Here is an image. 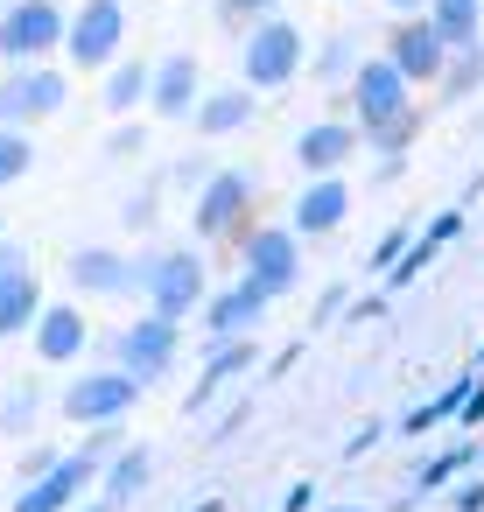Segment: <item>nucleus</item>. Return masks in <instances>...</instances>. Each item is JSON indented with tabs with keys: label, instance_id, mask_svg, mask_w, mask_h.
<instances>
[{
	"label": "nucleus",
	"instance_id": "3",
	"mask_svg": "<svg viewBox=\"0 0 484 512\" xmlns=\"http://www.w3.org/2000/svg\"><path fill=\"white\" fill-rule=\"evenodd\" d=\"M134 407H141V379H134V372H120V365H92V372H78V379L57 393V414H64V421H78V428L127 421Z\"/></svg>",
	"mask_w": 484,
	"mask_h": 512
},
{
	"label": "nucleus",
	"instance_id": "32",
	"mask_svg": "<svg viewBox=\"0 0 484 512\" xmlns=\"http://www.w3.org/2000/svg\"><path fill=\"white\" fill-rule=\"evenodd\" d=\"M281 0H218V15L225 22H253V15H274Z\"/></svg>",
	"mask_w": 484,
	"mask_h": 512
},
{
	"label": "nucleus",
	"instance_id": "37",
	"mask_svg": "<svg viewBox=\"0 0 484 512\" xmlns=\"http://www.w3.org/2000/svg\"><path fill=\"white\" fill-rule=\"evenodd\" d=\"M309 505H316V484H309V477H302V484H295V491H288V505H281V512H309Z\"/></svg>",
	"mask_w": 484,
	"mask_h": 512
},
{
	"label": "nucleus",
	"instance_id": "14",
	"mask_svg": "<svg viewBox=\"0 0 484 512\" xmlns=\"http://www.w3.org/2000/svg\"><path fill=\"white\" fill-rule=\"evenodd\" d=\"M197 99H204V64H197L190 50H176V57H162V64L148 71V106H155V120H190Z\"/></svg>",
	"mask_w": 484,
	"mask_h": 512
},
{
	"label": "nucleus",
	"instance_id": "18",
	"mask_svg": "<svg viewBox=\"0 0 484 512\" xmlns=\"http://www.w3.org/2000/svg\"><path fill=\"white\" fill-rule=\"evenodd\" d=\"M351 155H358V127H351V120H316V127L295 134V162H302V176H330V169H344Z\"/></svg>",
	"mask_w": 484,
	"mask_h": 512
},
{
	"label": "nucleus",
	"instance_id": "8",
	"mask_svg": "<svg viewBox=\"0 0 484 512\" xmlns=\"http://www.w3.org/2000/svg\"><path fill=\"white\" fill-rule=\"evenodd\" d=\"M50 50H64V8L57 0H8V8H0V57L43 64Z\"/></svg>",
	"mask_w": 484,
	"mask_h": 512
},
{
	"label": "nucleus",
	"instance_id": "15",
	"mask_svg": "<svg viewBox=\"0 0 484 512\" xmlns=\"http://www.w3.org/2000/svg\"><path fill=\"white\" fill-rule=\"evenodd\" d=\"M64 274H71V288L92 295V302H120V295H134V260H127L120 246H78Z\"/></svg>",
	"mask_w": 484,
	"mask_h": 512
},
{
	"label": "nucleus",
	"instance_id": "1",
	"mask_svg": "<svg viewBox=\"0 0 484 512\" xmlns=\"http://www.w3.org/2000/svg\"><path fill=\"white\" fill-rule=\"evenodd\" d=\"M134 295H141L155 316L190 323V316L204 309V295H211V274H204V260H197L190 246H162V253H141V260H134Z\"/></svg>",
	"mask_w": 484,
	"mask_h": 512
},
{
	"label": "nucleus",
	"instance_id": "20",
	"mask_svg": "<svg viewBox=\"0 0 484 512\" xmlns=\"http://www.w3.org/2000/svg\"><path fill=\"white\" fill-rule=\"evenodd\" d=\"M253 113H260V106H253V92H246V85L204 92V99L190 106V120H197V134H204V141H218V134H239V127H246Z\"/></svg>",
	"mask_w": 484,
	"mask_h": 512
},
{
	"label": "nucleus",
	"instance_id": "4",
	"mask_svg": "<svg viewBox=\"0 0 484 512\" xmlns=\"http://www.w3.org/2000/svg\"><path fill=\"white\" fill-rule=\"evenodd\" d=\"M239 281H253L267 302H281L302 281V239L288 225H253L239 232Z\"/></svg>",
	"mask_w": 484,
	"mask_h": 512
},
{
	"label": "nucleus",
	"instance_id": "21",
	"mask_svg": "<svg viewBox=\"0 0 484 512\" xmlns=\"http://www.w3.org/2000/svg\"><path fill=\"white\" fill-rule=\"evenodd\" d=\"M253 365V337H225L218 351H211V365H204V379L190 386V400H183V414H204L218 393H225V379H239Z\"/></svg>",
	"mask_w": 484,
	"mask_h": 512
},
{
	"label": "nucleus",
	"instance_id": "2",
	"mask_svg": "<svg viewBox=\"0 0 484 512\" xmlns=\"http://www.w3.org/2000/svg\"><path fill=\"white\" fill-rule=\"evenodd\" d=\"M302 71V29L281 15H253L246 43H239V85L246 92H281Z\"/></svg>",
	"mask_w": 484,
	"mask_h": 512
},
{
	"label": "nucleus",
	"instance_id": "40",
	"mask_svg": "<svg viewBox=\"0 0 484 512\" xmlns=\"http://www.w3.org/2000/svg\"><path fill=\"white\" fill-rule=\"evenodd\" d=\"M190 512H225V498H204V505H190Z\"/></svg>",
	"mask_w": 484,
	"mask_h": 512
},
{
	"label": "nucleus",
	"instance_id": "16",
	"mask_svg": "<svg viewBox=\"0 0 484 512\" xmlns=\"http://www.w3.org/2000/svg\"><path fill=\"white\" fill-rule=\"evenodd\" d=\"M344 211H351V183L330 169V176H309L302 183V197H295V218H288V232L295 239H323V232H337L344 225Z\"/></svg>",
	"mask_w": 484,
	"mask_h": 512
},
{
	"label": "nucleus",
	"instance_id": "10",
	"mask_svg": "<svg viewBox=\"0 0 484 512\" xmlns=\"http://www.w3.org/2000/svg\"><path fill=\"white\" fill-rule=\"evenodd\" d=\"M246 211H253V176L246 169H211L197 183L190 225H197V239H239L246 232Z\"/></svg>",
	"mask_w": 484,
	"mask_h": 512
},
{
	"label": "nucleus",
	"instance_id": "25",
	"mask_svg": "<svg viewBox=\"0 0 484 512\" xmlns=\"http://www.w3.org/2000/svg\"><path fill=\"white\" fill-rule=\"evenodd\" d=\"M43 407H50V393H43L36 379L8 386V400H0V435H29V428L43 421Z\"/></svg>",
	"mask_w": 484,
	"mask_h": 512
},
{
	"label": "nucleus",
	"instance_id": "43",
	"mask_svg": "<svg viewBox=\"0 0 484 512\" xmlns=\"http://www.w3.org/2000/svg\"><path fill=\"white\" fill-rule=\"evenodd\" d=\"M0 232H8V225H0Z\"/></svg>",
	"mask_w": 484,
	"mask_h": 512
},
{
	"label": "nucleus",
	"instance_id": "36",
	"mask_svg": "<svg viewBox=\"0 0 484 512\" xmlns=\"http://www.w3.org/2000/svg\"><path fill=\"white\" fill-rule=\"evenodd\" d=\"M372 442H379V421H365V428H358V435H351V442H344V463H358V456H365V449H372Z\"/></svg>",
	"mask_w": 484,
	"mask_h": 512
},
{
	"label": "nucleus",
	"instance_id": "22",
	"mask_svg": "<svg viewBox=\"0 0 484 512\" xmlns=\"http://www.w3.org/2000/svg\"><path fill=\"white\" fill-rule=\"evenodd\" d=\"M148 470H155V463H148V449H141V442H120V449L99 463V477H92V484H99V498H106V505H127V498H141Z\"/></svg>",
	"mask_w": 484,
	"mask_h": 512
},
{
	"label": "nucleus",
	"instance_id": "12",
	"mask_svg": "<svg viewBox=\"0 0 484 512\" xmlns=\"http://www.w3.org/2000/svg\"><path fill=\"white\" fill-rule=\"evenodd\" d=\"M386 64H393L407 85H435L442 64H449V43L435 36L428 15H400V29H393V43H386Z\"/></svg>",
	"mask_w": 484,
	"mask_h": 512
},
{
	"label": "nucleus",
	"instance_id": "9",
	"mask_svg": "<svg viewBox=\"0 0 484 512\" xmlns=\"http://www.w3.org/2000/svg\"><path fill=\"white\" fill-rule=\"evenodd\" d=\"M351 106H358V141L365 134H379V127H393V120H407L414 113V85L386 64V57H372V64H358L351 71Z\"/></svg>",
	"mask_w": 484,
	"mask_h": 512
},
{
	"label": "nucleus",
	"instance_id": "39",
	"mask_svg": "<svg viewBox=\"0 0 484 512\" xmlns=\"http://www.w3.org/2000/svg\"><path fill=\"white\" fill-rule=\"evenodd\" d=\"M386 8H393V15H421V0H386Z\"/></svg>",
	"mask_w": 484,
	"mask_h": 512
},
{
	"label": "nucleus",
	"instance_id": "33",
	"mask_svg": "<svg viewBox=\"0 0 484 512\" xmlns=\"http://www.w3.org/2000/svg\"><path fill=\"white\" fill-rule=\"evenodd\" d=\"M141 148H148V134H141V127H113V141H106V155H113V162L141 155Z\"/></svg>",
	"mask_w": 484,
	"mask_h": 512
},
{
	"label": "nucleus",
	"instance_id": "6",
	"mask_svg": "<svg viewBox=\"0 0 484 512\" xmlns=\"http://www.w3.org/2000/svg\"><path fill=\"white\" fill-rule=\"evenodd\" d=\"M71 99V78L57 64H15L0 78V127H36V120H57Z\"/></svg>",
	"mask_w": 484,
	"mask_h": 512
},
{
	"label": "nucleus",
	"instance_id": "44",
	"mask_svg": "<svg viewBox=\"0 0 484 512\" xmlns=\"http://www.w3.org/2000/svg\"><path fill=\"white\" fill-rule=\"evenodd\" d=\"M477 456H484V449H477Z\"/></svg>",
	"mask_w": 484,
	"mask_h": 512
},
{
	"label": "nucleus",
	"instance_id": "28",
	"mask_svg": "<svg viewBox=\"0 0 484 512\" xmlns=\"http://www.w3.org/2000/svg\"><path fill=\"white\" fill-rule=\"evenodd\" d=\"M351 71H358V64H351V36H330V43H323V57H316V78H323V85H337V78H351Z\"/></svg>",
	"mask_w": 484,
	"mask_h": 512
},
{
	"label": "nucleus",
	"instance_id": "29",
	"mask_svg": "<svg viewBox=\"0 0 484 512\" xmlns=\"http://www.w3.org/2000/svg\"><path fill=\"white\" fill-rule=\"evenodd\" d=\"M155 211H162V183H148L141 197H127V232H148V225H155Z\"/></svg>",
	"mask_w": 484,
	"mask_h": 512
},
{
	"label": "nucleus",
	"instance_id": "38",
	"mask_svg": "<svg viewBox=\"0 0 484 512\" xmlns=\"http://www.w3.org/2000/svg\"><path fill=\"white\" fill-rule=\"evenodd\" d=\"M22 260H29V253H22V246H15L8 232H0V274H8V267H22Z\"/></svg>",
	"mask_w": 484,
	"mask_h": 512
},
{
	"label": "nucleus",
	"instance_id": "35",
	"mask_svg": "<svg viewBox=\"0 0 484 512\" xmlns=\"http://www.w3.org/2000/svg\"><path fill=\"white\" fill-rule=\"evenodd\" d=\"M50 463H57V449H29V456L15 463V484H29V477H43Z\"/></svg>",
	"mask_w": 484,
	"mask_h": 512
},
{
	"label": "nucleus",
	"instance_id": "11",
	"mask_svg": "<svg viewBox=\"0 0 484 512\" xmlns=\"http://www.w3.org/2000/svg\"><path fill=\"white\" fill-rule=\"evenodd\" d=\"M92 477H99V463H92L85 449H78V456H57L43 477L15 484V505H8V512H71L78 491H92Z\"/></svg>",
	"mask_w": 484,
	"mask_h": 512
},
{
	"label": "nucleus",
	"instance_id": "42",
	"mask_svg": "<svg viewBox=\"0 0 484 512\" xmlns=\"http://www.w3.org/2000/svg\"><path fill=\"white\" fill-rule=\"evenodd\" d=\"M337 512H365V505H337Z\"/></svg>",
	"mask_w": 484,
	"mask_h": 512
},
{
	"label": "nucleus",
	"instance_id": "5",
	"mask_svg": "<svg viewBox=\"0 0 484 512\" xmlns=\"http://www.w3.org/2000/svg\"><path fill=\"white\" fill-rule=\"evenodd\" d=\"M176 351H183V323H176V316L141 309L127 330H113V365H120V372H134L141 386H148V379H162V372L176 365Z\"/></svg>",
	"mask_w": 484,
	"mask_h": 512
},
{
	"label": "nucleus",
	"instance_id": "34",
	"mask_svg": "<svg viewBox=\"0 0 484 512\" xmlns=\"http://www.w3.org/2000/svg\"><path fill=\"white\" fill-rule=\"evenodd\" d=\"M456 232H463V211H442V218H435V225H428V232H421V239H428V246H435V253H442V246H449V239H456Z\"/></svg>",
	"mask_w": 484,
	"mask_h": 512
},
{
	"label": "nucleus",
	"instance_id": "13",
	"mask_svg": "<svg viewBox=\"0 0 484 512\" xmlns=\"http://www.w3.org/2000/svg\"><path fill=\"white\" fill-rule=\"evenodd\" d=\"M29 344H36V358H43V365H78V358H85V344H92V323H85V309H78V302H43V309H36V323H29Z\"/></svg>",
	"mask_w": 484,
	"mask_h": 512
},
{
	"label": "nucleus",
	"instance_id": "19",
	"mask_svg": "<svg viewBox=\"0 0 484 512\" xmlns=\"http://www.w3.org/2000/svg\"><path fill=\"white\" fill-rule=\"evenodd\" d=\"M36 309H43V281H36V267L22 260V267L0 274V337H29Z\"/></svg>",
	"mask_w": 484,
	"mask_h": 512
},
{
	"label": "nucleus",
	"instance_id": "7",
	"mask_svg": "<svg viewBox=\"0 0 484 512\" xmlns=\"http://www.w3.org/2000/svg\"><path fill=\"white\" fill-rule=\"evenodd\" d=\"M127 43V0H85L78 15H64V57L78 71H106Z\"/></svg>",
	"mask_w": 484,
	"mask_h": 512
},
{
	"label": "nucleus",
	"instance_id": "23",
	"mask_svg": "<svg viewBox=\"0 0 484 512\" xmlns=\"http://www.w3.org/2000/svg\"><path fill=\"white\" fill-rule=\"evenodd\" d=\"M421 8H428L435 36H442L449 50H463V43L477 36V15H484V0H421Z\"/></svg>",
	"mask_w": 484,
	"mask_h": 512
},
{
	"label": "nucleus",
	"instance_id": "24",
	"mask_svg": "<svg viewBox=\"0 0 484 512\" xmlns=\"http://www.w3.org/2000/svg\"><path fill=\"white\" fill-rule=\"evenodd\" d=\"M148 71H155V64H141V57H134V64L113 57V64H106V113H134V106H148Z\"/></svg>",
	"mask_w": 484,
	"mask_h": 512
},
{
	"label": "nucleus",
	"instance_id": "27",
	"mask_svg": "<svg viewBox=\"0 0 484 512\" xmlns=\"http://www.w3.org/2000/svg\"><path fill=\"white\" fill-rule=\"evenodd\" d=\"M477 463V442H456V449H442V456H428L421 470H414V491H442V484H456V470H470Z\"/></svg>",
	"mask_w": 484,
	"mask_h": 512
},
{
	"label": "nucleus",
	"instance_id": "31",
	"mask_svg": "<svg viewBox=\"0 0 484 512\" xmlns=\"http://www.w3.org/2000/svg\"><path fill=\"white\" fill-rule=\"evenodd\" d=\"M449 512H484V477H463V484H449Z\"/></svg>",
	"mask_w": 484,
	"mask_h": 512
},
{
	"label": "nucleus",
	"instance_id": "30",
	"mask_svg": "<svg viewBox=\"0 0 484 512\" xmlns=\"http://www.w3.org/2000/svg\"><path fill=\"white\" fill-rule=\"evenodd\" d=\"M407 239H414V225H393V232H386V239L372 246V267H393V260L407 253Z\"/></svg>",
	"mask_w": 484,
	"mask_h": 512
},
{
	"label": "nucleus",
	"instance_id": "17",
	"mask_svg": "<svg viewBox=\"0 0 484 512\" xmlns=\"http://www.w3.org/2000/svg\"><path fill=\"white\" fill-rule=\"evenodd\" d=\"M197 316H204V330H211L218 344H225V337H253V330H260V316H267V295H260L253 281H232L225 295H204V309H197Z\"/></svg>",
	"mask_w": 484,
	"mask_h": 512
},
{
	"label": "nucleus",
	"instance_id": "26",
	"mask_svg": "<svg viewBox=\"0 0 484 512\" xmlns=\"http://www.w3.org/2000/svg\"><path fill=\"white\" fill-rule=\"evenodd\" d=\"M29 169H36V141H29V127H0V190H15Z\"/></svg>",
	"mask_w": 484,
	"mask_h": 512
},
{
	"label": "nucleus",
	"instance_id": "41",
	"mask_svg": "<svg viewBox=\"0 0 484 512\" xmlns=\"http://www.w3.org/2000/svg\"><path fill=\"white\" fill-rule=\"evenodd\" d=\"M85 512H120V505H106V498H92V505H85Z\"/></svg>",
	"mask_w": 484,
	"mask_h": 512
}]
</instances>
